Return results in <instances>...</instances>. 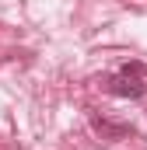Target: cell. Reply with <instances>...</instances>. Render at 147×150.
<instances>
[{
  "label": "cell",
  "mask_w": 147,
  "mask_h": 150,
  "mask_svg": "<svg viewBox=\"0 0 147 150\" xmlns=\"http://www.w3.org/2000/svg\"><path fill=\"white\" fill-rule=\"evenodd\" d=\"M109 91H112V94H119V98H140V94L147 91V84H144L137 74H119V77H112V80H109Z\"/></svg>",
  "instance_id": "cell-1"
},
{
  "label": "cell",
  "mask_w": 147,
  "mask_h": 150,
  "mask_svg": "<svg viewBox=\"0 0 147 150\" xmlns=\"http://www.w3.org/2000/svg\"><path fill=\"white\" fill-rule=\"evenodd\" d=\"M95 129L105 133V136H126L130 126H116V122H105V119H95Z\"/></svg>",
  "instance_id": "cell-2"
}]
</instances>
